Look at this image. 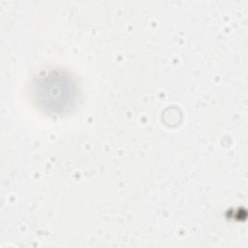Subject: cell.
I'll return each mask as SVG.
<instances>
[{
    "label": "cell",
    "mask_w": 248,
    "mask_h": 248,
    "mask_svg": "<svg viewBox=\"0 0 248 248\" xmlns=\"http://www.w3.org/2000/svg\"><path fill=\"white\" fill-rule=\"evenodd\" d=\"M36 94L47 109L61 111L73 102L74 87L66 77L51 75L44 77L36 84Z\"/></svg>",
    "instance_id": "6da1fadb"
}]
</instances>
